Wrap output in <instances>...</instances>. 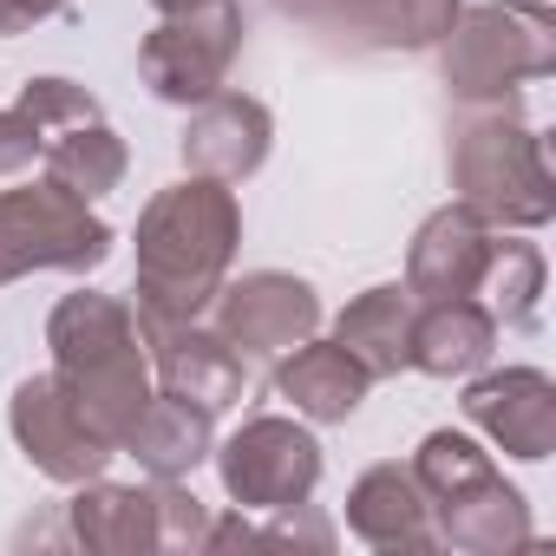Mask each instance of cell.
I'll return each instance as SVG.
<instances>
[{
	"label": "cell",
	"instance_id": "d6986e66",
	"mask_svg": "<svg viewBox=\"0 0 556 556\" xmlns=\"http://www.w3.org/2000/svg\"><path fill=\"white\" fill-rule=\"evenodd\" d=\"M458 21V0H334L321 34L380 47V53H432Z\"/></svg>",
	"mask_w": 556,
	"mask_h": 556
},
{
	"label": "cell",
	"instance_id": "cb8c5ba5",
	"mask_svg": "<svg viewBox=\"0 0 556 556\" xmlns=\"http://www.w3.org/2000/svg\"><path fill=\"white\" fill-rule=\"evenodd\" d=\"M413 465V478H419V491H426V504H452V497H465V491H478V484H491L497 478V465H491V452L471 439V432H426L419 439V452L406 458Z\"/></svg>",
	"mask_w": 556,
	"mask_h": 556
},
{
	"label": "cell",
	"instance_id": "9a60e30c",
	"mask_svg": "<svg viewBox=\"0 0 556 556\" xmlns=\"http://www.w3.org/2000/svg\"><path fill=\"white\" fill-rule=\"evenodd\" d=\"M374 393V374L341 348V341H302L275 361V400H289L295 419L308 426H348Z\"/></svg>",
	"mask_w": 556,
	"mask_h": 556
},
{
	"label": "cell",
	"instance_id": "30bf717a",
	"mask_svg": "<svg viewBox=\"0 0 556 556\" xmlns=\"http://www.w3.org/2000/svg\"><path fill=\"white\" fill-rule=\"evenodd\" d=\"M458 406L465 426L484 432L504 458L543 465L556 452V380L543 367H478Z\"/></svg>",
	"mask_w": 556,
	"mask_h": 556
},
{
	"label": "cell",
	"instance_id": "44dd1931",
	"mask_svg": "<svg viewBox=\"0 0 556 556\" xmlns=\"http://www.w3.org/2000/svg\"><path fill=\"white\" fill-rule=\"evenodd\" d=\"M413 295L406 282H380L367 295H354L341 315H334V341L374 374V380H400L413 367Z\"/></svg>",
	"mask_w": 556,
	"mask_h": 556
},
{
	"label": "cell",
	"instance_id": "ffe728a7",
	"mask_svg": "<svg viewBox=\"0 0 556 556\" xmlns=\"http://www.w3.org/2000/svg\"><path fill=\"white\" fill-rule=\"evenodd\" d=\"M118 452H131L144 478H190L216 452V413H203L177 393H151Z\"/></svg>",
	"mask_w": 556,
	"mask_h": 556
},
{
	"label": "cell",
	"instance_id": "f546056e",
	"mask_svg": "<svg viewBox=\"0 0 556 556\" xmlns=\"http://www.w3.org/2000/svg\"><path fill=\"white\" fill-rule=\"evenodd\" d=\"M157 14H184V8H197V0H151Z\"/></svg>",
	"mask_w": 556,
	"mask_h": 556
},
{
	"label": "cell",
	"instance_id": "2e32d148",
	"mask_svg": "<svg viewBox=\"0 0 556 556\" xmlns=\"http://www.w3.org/2000/svg\"><path fill=\"white\" fill-rule=\"evenodd\" d=\"M348 530L367 549H439L432 504H426L413 465H400V458H380V465H367L354 478V491H348Z\"/></svg>",
	"mask_w": 556,
	"mask_h": 556
},
{
	"label": "cell",
	"instance_id": "83f0119b",
	"mask_svg": "<svg viewBox=\"0 0 556 556\" xmlns=\"http://www.w3.org/2000/svg\"><path fill=\"white\" fill-rule=\"evenodd\" d=\"M73 0H0V40H14V34H34L40 21L66 14Z\"/></svg>",
	"mask_w": 556,
	"mask_h": 556
},
{
	"label": "cell",
	"instance_id": "4fadbf2b",
	"mask_svg": "<svg viewBox=\"0 0 556 556\" xmlns=\"http://www.w3.org/2000/svg\"><path fill=\"white\" fill-rule=\"evenodd\" d=\"M66 530L92 556H157L164 549V484L157 478L151 484L86 478V484H73Z\"/></svg>",
	"mask_w": 556,
	"mask_h": 556
},
{
	"label": "cell",
	"instance_id": "8992f818",
	"mask_svg": "<svg viewBox=\"0 0 556 556\" xmlns=\"http://www.w3.org/2000/svg\"><path fill=\"white\" fill-rule=\"evenodd\" d=\"M242 8L236 0H197L184 14H164L144 40H138V73L151 86V99L164 105H203L210 92L229 86V66L242 53Z\"/></svg>",
	"mask_w": 556,
	"mask_h": 556
},
{
	"label": "cell",
	"instance_id": "7402d4cb",
	"mask_svg": "<svg viewBox=\"0 0 556 556\" xmlns=\"http://www.w3.org/2000/svg\"><path fill=\"white\" fill-rule=\"evenodd\" d=\"M40 164H47V177H53L66 197H79V203H99V197H112V190L125 184V170H131V151H125V138H118L105 118H92V125H73V131L47 138Z\"/></svg>",
	"mask_w": 556,
	"mask_h": 556
},
{
	"label": "cell",
	"instance_id": "4316f807",
	"mask_svg": "<svg viewBox=\"0 0 556 556\" xmlns=\"http://www.w3.org/2000/svg\"><path fill=\"white\" fill-rule=\"evenodd\" d=\"M40 151H47V138H40V125L27 118V112H0V177H21V170H34L40 164Z\"/></svg>",
	"mask_w": 556,
	"mask_h": 556
},
{
	"label": "cell",
	"instance_id": "603a6c76",
	"mask_svg": "<svg viewBox=\"0 0 556 556\" xmlns=\"http://www.w3.org/2000/svg\"><path fill=\"white\" fill-rule=\"evenodd\" d=\"M543 249L536 242H523V229H497V242H491V262H484V282H478V295H484V308L497 315V328H536V302H543Z\"/></svg>",
	"mask_w": 556,
	"mask_h": 556
},
{
	"label": "cell",
	"instance_id": "3957f363",
	"mask_svg": "<svg viewBox=\"0 0 556 556\" xmlns=\"http://www.w3.org/2000/svg\"><path fill=\"white\" fill-rule=\"evenodd\" d=\"M452 190L491 229H543L556 216V177L543 138L504 105H484L452 131Z\"/></svg>",
	"mask_w": 556,
	"mask_h": 556
},
{
	"label": "cell",
	"instance_id": "484cf974",
	"mask_svg": "<svg viewBox=\"0 0 556 556\" xmlns=\"http://www.w3.org/2000/svg\"><path fill=\"white\" fill-rule=\"evenodd\" d=\"M164 484V556H190V549H203V536H210V510H203V497L184 484V478H157Z\"/></svg>",
	"mask_w": 556,
	"mask_h": 556
},
{
	"label": "cell",
	"instance_id": "7c38bea8",
	"mask_svg": "<svg viewBox=\"0 0 556 556\" xmlns=\"http://www.w3.org/2000/svg\"><path fill=\"white\" fill-rule=\"evenodd\" d=\"M268 144H275V118L262 99L249 92H210L203 105H190V125H184V170L190 177H216V184H242L268 164Z\"/></svg>",
	"mask_w": 556,
	"mask_h": 556
},
{
	"label": "cell",
	"instance_id": "7a4b0ae2",
	"mask_svg": "<svg viewBox=\"0 0 556 556\" xmlns=\"http://www.w3.org/2000/svg\"><path fill=\"white\" fill-rule=\"evenodd\" d=\"M47 348H53V374L73 387V400L99 426V439L125 445V432L138 426V413L151 400L138 308L118 295H99V289L60 295L47 315Z\"/></svg>",
	"mask_w": 556,
	"mask_h": 556
},
{
	"label": "cell",
	"instance_id": "5bb4252c",
	"mask_svg": "<svg viewBox=\"0 0 556 556\" xmlns=\"http://www.w3.org/2000/svg\"><path fill=\"white\" fill-rule=\"evenodd\" d=\"M497 229L478 223L458 197L445 210H432L406 249V295L413 302H445V295H478L484 262H491Z\"/></svg>",
	"mask_w": 556,
	"mask_h": 556
},
{
	"label": "cell",
	"instance_id": "6da1fadb",
	"mask_svg": "<svg viewBox=\"0 0 556 556\" xmlns=\"http://www.w3.org/2000/svg\"><path fill=\"white\" fill-rule=\"evenodd\" d=\"M242 249V203L216 177H184L138 210L131 308L144 321H203Z\"/></svg>",
	"mask_w": 556,
	"mask_h": 556
},
{
	"label": "cell",
	"instance_id": "e0dca14e",
	"mask_svg": "<svg viewBox=\"0 0 556 556\" xmlns=\"http://www.w3.org/2000/svg\"><path fill=\"white\" fill-rule=\"evenodd\" d=\"M497 361V315L478 295H445L413 308V367L432 380H471Z\"/></svg>",
	"mask_w": 556,
	"mask_h": 556
},
{
	"label": "cell",
	"instance_id": "ba28073f",
	"mask_svg": "<svg viewBox=\"0 0 556 556\" xmlns=\"http://www.w3.org/2000/svg\"><path fill=\"white\" fill-rule=\"evenodd\" d=\"M8 432L21 445V458L53 478V484H86V478H105V465L118 458L112 439H99V426L79 413L73 387L60 374H27L8 400Z\"/></svg>",
	"mask_w": 556,
	"mask_h": 556
},
{
	"label": "cell",
	"instance_id": "52a82bcc",
	"mask_svg": "<svg viewBox=\"0 0 556 556\" xmlns=\"http://www.w3.org/2000/svg\"><path fill=\"white\" fill-rule=\"evenodd\" d=\"M216 471H223V491L236 510H289V504H308L328 458H321V439L302 426V419H282V413H255L242 419V432H229L216 452Z\"/></svg>",
	"mask_w": 556,
	"mask_h": 556
},
{
	"label": "cell",
	"instance_id": "f1b7e54d",
	"mask_svg": "<svg viewBox=\"0 0 556 556\" xmlns=\"http://www.w3.org/2000/svg\"><path fill=\"white\" fill-rule=\"evenodd\" d=\"M268 8H275V14H282V21H302V27H321V21H328V8H334V0H268Z\"/></svg>",
	"mask_w": 556,
	"mask_h": 556
},
{
	"label": "cell",
	"instance_id": "277c9868",
	"mask_svg": "<svg viewBox=\"0 0 556 556\" xmlns=\"http://www.w3.org/2000/svg\"><path fill=\"white\" fill-rule=\"evenodd\" d=\"M439 73L458 105H504L556 73V14L543 0H478L439 40Z\"/></svg>",
	"mask_w": 556,
	"mask_h": 556
},
{
	"label": "cell",
	"instance_id": "ac0fdd59",
	"mask_svg": "<svg viewBox=\"0 0 556 556\" xmlns=\"http://www.w3.org/2000/svg\"><path fill=\"white\" fill-rule=\"evenodd\" d=\"M432 530H439V549H465V556H504V549L536 543L530 497L517 484H504V471L452 504H432Z\"/></svg>",
	"mask_w": 556,
	"mask_h": 556
},
{
	"label": "cell",
	"instance_id": "d4e9b609",
	"mask_svg": "<svg viewBox=\"0 0 556 556\" xmlns=\"http://www.w3.org/2000/svg\"><path fill=\"white\" fill-rule=\"evenodd\" d=\"M14 112H27V118L40 125V138H60V131H73V125L105 118V112H99V99H92L79 79H60V73L27 79V86H21V99H14Z\"/></svg>",
	"mask_w": 556,
	"mask_h": 556
},
{
	"label": "cell",
	"instance_id": "8fae6325",
	"mask_svg": "<svg viewBox=\"0 0 556 556\" xmlns=\"http://www.w3.org/2000/svg\"><path fill=\"white\" fill-rule=\"evenodd\" d=\"M138 334H144V361H151V380L203 413H229L242 406L249 393V361L203 321H144L138 315Z\"/></svg>",
	"mask_w": 556,
	"mask_h": 556
},
{
	"label": "cell",
	"instance_id": "5b68a950",
	"mask_svg": "<svg viewBox=\"0 0 556 556\" xmlns=\"http://www.w3.org/2000/svg\"><path fill=\"white\" fill-rule=\"evenodd\" d=\"M112 223L66 197L53 177L21 184V190H0V289L21 282V275L60 268V275H92L112 255Z\"/></svg>",
	"mask_w": 556,
	"mask_h": 556
},
{
	"label": "cell",
	"instance_id": "9c48e42d",
	"mask_svg": "<svg viewBox=\"0 0 556 556\" xmlns=\"http://www.w3.org/2000/svg\"><path fill=\"white\" fill-rule=\"evenodd\" d=\"M210 315H216V334L242 361H282L289 348L321 334V295L289 268H249L242 282H223Z\"/></svg>",
	"mask_w": 556,
	"mask_h": 556
}]
</instances>
